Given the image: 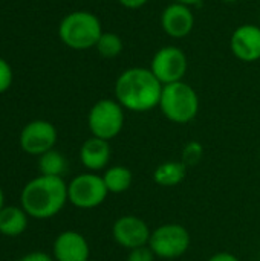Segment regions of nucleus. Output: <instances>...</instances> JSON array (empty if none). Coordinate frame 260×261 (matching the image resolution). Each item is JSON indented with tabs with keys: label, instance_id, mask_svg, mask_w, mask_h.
<instances>
[{
	"label": "nucleus",
	"instance_id": "obj_1",
	"mask_svg": "<svg viewBox=\"0 0 260 261\" xmlns=\"http://www.w3.org/2000/svg\"><path fill=\"white\" fill-rule=\"evenodd\" d=\"M162 84L150 67H129L115 81V99L124 110L146 113L159 106Z\"/></svg>",
	"mask_w": 260,
	"mask_h": 261
},
{
	"label": "nucleus",
	"instance_id": "obj_2",
	"mask_svg": "<svg viewBox=\"0 0 260 261\" xmlns=\"http://www.w3.org/2000/svg\"><path fill=\"white\" fill-rule=\"evenodd\" d=\"M67 200V184L63 177L37 176L20 193V206L35 220H48L58 216Z\"/></svg>",
	"mask_w": 260,
	"mask_h": 261
},
{
	"label": "nucleus",
	"instance_id": "obj_3",
	"mask_svg": "<svg viewBox=\"0 0 260 261\" xmlns=\"http://www.w3.org/2000/svg\"><path fill=\"white\" fill-rule=\"evenodd\" d=\"M103 32L100 18L89 11H74L67 14L58 26L60 40L74 50L95 47Z\"/></svg>",
	"mask_w": 260,
	"mask_h": 261
},
{
	"label": "nucleus",
	"instance_id": "obj_4",
	"mask_svg": "<svg viewBox=\"0 0 260 261\" xmlns=\"http://www.w3.org/2000/svg\"><path fill=\"white\" fill-rule=\"evenodd\" d=\"M158 107L170 122L188 124L199 113V96L190 84L178 81L162 87Z\"/></svg>",
	"mask_w": 260,
	"mask_h": 261
},
{
	"label": "nucleus",
	"instance_id": "obj_5",
	"mask_svg": "<svg viewBox=\"0 0 260 261\" xmlns=\"http://www.w3.org/2000/svg\"><path fill=\"white\" fill-rule=\"evenodd\" d=\"M124 122L126 110L116 99H100L87 113V127L90 135L109 142L123 132Z\"/></svg>",
	"mask_w": 260,
	"mask_h": 261
},
{
	"label": "nucleus",
	"instance_id": "obj_6",
	"mask_svg": "<svg viewBox=\"0 0 260 261\" xmlns=\"http://www.w3.org/2000/svg\"><path fill=\"white\" fill-rule=\"evenodd\" d=\"M192 245L190 232L179 223H162L152 231L149 248L156 258L175 260L187 254Z\"/></svg>",
	"mask_w": 260,
	"mask_h": 261
},
{
	"label": "nucleus",
	"instance_id": "obj_7",
	"mask_svg": "<svg viewBox=\"0 0 260 261\" xmlns=\"http://www.w3.org/2000/svg\"><path fill=\"white\" fill-rule=\"evenodd\" d=\"M109 191L98 173H80L67 184V200L78 210H95L106 202Z\"/></svg>",
	"mask_w": 260,
	"mask_h": 261
},
{
	"label": "nucleus",
	"instance_id": "obj_8",
	"mask_svg": "<svg viewBox=\"0 0 260 261\" xmlns=\"http://www.w3.org/2000/svg\"><path fill=\"white\" fill-rule=\"evenodd\" d=\"M187 69L188 60L185 52L181 47L170 44L158 49L150 63V70L162 86L184 81Z\"/></svg>",
	"mask_w": 260,
	"mask_h": 261
},
{
	"label": "nucleus",
	"instance_id": "obj_9",
	"mask_svg": "<svg viewBox=\"0 0 260 261\" xmlns=\"http://www.w3.org/2000/svg\"><path fill=\"white\" fill-rule=\"evenodd\" d=\"M58 139L57 128L52 122L44 119H35L28 122L18 136L20 148L29 156H41L46 151L55 148Z\"/></svg>",
	"mask_w": 260,
	"mask_h": 261
},
{
	"label": "nucleus",
	"instance_id": "obj_10",
	"mask_svg": "<svg viewBox=\"0 0 260 261\" xmlns=\"http://www.w3.org/2000/svg\"><path fill=\"white\" fill-rule=\"evenodd\" d=\"M150 236L152 229L149 228L147 222L138 216H121L112 225V237L115 243L127 251L147 246Z\"/></svg>",
	"mask_w": 260,
	"mask_h": 261
},
{
	"label": "nucleus",
	"instance_id": "obj_11",
	"mask_svg": "<svg viewBox=\"0 0 260 261\" xmlns=\"http://www.w3.org/2000/svg\"><path fill=\"white\" fill-rule=\"evenodd\" d=\"M230 49L242 63H256L260 60V24H241L230 37Z\"/></svg>",
	"mask_w": 260,
	"mask_h": 261
},
{
	"label": "nucleus",
	"instance_id": "obj_12",
	"mask_svg": "<svg viewBox=\"0 0 260 261\" xmlns=\"http://www.w3.org/2000/svg\"><path fill=\"white\" fill-rule=\"evenodd\" d=\"M161 28L162 31L176 40L185 38L192 34L195 28V14L192 6L172 2L161 12Z\"/></svg>",
	"mask_w": 260,
	"mask_h": 261
},
{
	"label": "nucleus",
	"instance_id": "obj_13",
	"mask_svg": "<svg viewBox=\"0 0 260 261\" xmlns=\"http://www.w3.org/2000/svg\"><path fill=\"white\" fill-rule=\"evenodd\" d=\"M52 257L55 261H89L90 246L87 239L78 231L60 232L52 245Z\"/></svg>",
	"mask_w": 260,
	"mask_h": 261
},
{
	"label": "nucleus",
	"instance_id": "obj_14",
	"mask_svg": "<svg viewBox=\"0 0 260 261\" xmlns=\"http://www.w3.org/2000/svg\"><path fill=\"white\" fill-rule=\"evenodd\" d=\"M112 147L109 141L90 136L80 147V162L90 173H100L109 168Z\"/></svg>",
	"mask_w": 260,
	"mask_h": 261
},
{
	"label": "nucleus",
	"instance_id": "obj_15",
	"mask_svg": "<svg viewBox=\"0 0 260 261\" xmlns=\"http://www.w3.org/2000/svg\"><path fill=\"white\" fill-rule=\"evenodd\" d=\"M29 216L21 206L5 205L0 211V234L5 237H18L21 236L29 223Z\"/></svg>",
	"mask_w": 260,
	"mask_h": 261
},
{
	"label": "nucleus",
	"instance_id": "obj_16",
	"mask_svg": "<svg viewBox=\"0 0 260 261\" xmlns=\"http://www.w3.org/2000/svg\"><path fill=\"white\" fill-rule=\"evenodd\" d=\"M187 174V167L181 161H166L153 171V182L162 188H173L182 184Z\"/></svg>",
	"mask_w": 260,
	"mask_h": 261
},
{
	"label": "nucleus",
	"instance_id": "obj_17",
	"mask_svg": "<svg viewBox=\"0 0 260 261\" xmlns=\"http://www.w3.org/2000/svg\"><path fill=\"white\" fill-rule=\"evenodd\" d=\"M109 194H123L133 184V173L124 165H110L101 174Z\"/></svg>",
	"mask_w": 260,
	"mask_h": 261
},
{
	"label": "nucleus",
	"instance_id": "obj_18",
	"mask_svg": "<svg viewBox=\"0 0 260 261\" xmlns=\"http://www.w3.org/2000/svg\"><path fill=\"white\" fill-rule=\"evenodd\" d=\"M67 170V161L58 150L46 151L44 154L38 156V171L43 176L52 177H63Z\"/></svg>",
	"mask_w": 260,
	"mask_h": 261
},
{
	"label": "nucleus",
	"instance_id": "obj_19",
	"mask_svg": "<svg viewBox=\"0 0 260 261\" xmlns=\"http://www.w3.org/2000/svg\"><path fill=\"white\" fill-rule=\"evenodd\" d=\"M95 49L104 58H116L124 49V41L116 32H103Z\"/></svg>",
	"mask_w": 260,
	"mask_h": 261
},
{
	"label": "nucleus",
	"instance_id": "obj_20",
	"mask_svg": "<svg viewBox=\"0 0 260 261\" xmlns=\"http://www.w3.org/2000/svg\"><path fill=\"white\" fill-rule=\"evenodd\" d=\"M204 158V147L198 141H190L182 147L181 153V162L185 167H195L198 165Z\"/></svg>",
	"mask_w": 260,
	"mask_h": 261
},
{
	"label": "nucleus",
	"instance_id": "obj_21",
	"mask_svg": "<svg viewBox=\"0 0 260 261\" xmlns=\"http://www.w3.org/2000/svg\"><path fill=\"white\" fill-rule=\"evenodd\" d=\"M12 84V69L5 58L0 57V93H5Z\"/></svg>",
	"mask_w": 260,
	"mask_h": 261
},
{
	"label": "nucleus",
	"instance_id": "obj_22",
	"mask_svg": "<svg viewBox=\"0 0 260 261\" xmlns=\"http://www.w3.org/2000/svg\"><path fill=\"white\" fill-rule=\"evenodd\" d=\"M156 260V255L153 254V251L147 246H141V248H136V249H132L129 251V255H127V261H155Z\"/></svg>",
	"mask_w": 260,
	"mask_h": 261
},
{
	"label": "nucleus",
	"instance_id": "obj_23",
	"mask_svg": "<svg viewBox=\"0 0 260 261\" xmlns=\"http://www.w3.org/2000/svg\"><path fill=\"white\" fill-rule=\"evenodd\" d=\"M17 261H55L51 254L41 252V251H32L25 254L23 257H20Z\"/></svg>",
	"mask_w": 260,
	"mask_h": 261
},
{
	"label": "nucleus",
	"instance_id": "obj_24",
	"mask_svg": "<svg viewBox=\"0 0 260 261\" xmlns=\"http://www.w3.org/2000/svg\"><path fill=\"white\" fill-rule=\"evenodd\" d=\"M207 261H241L239 257H236L234 254L231 252H227V251H222V252H216L213 254Z\"/></svg>",
	"mask_w": 260,
	"mask_h": 261
},
{
	"label": "nucleus",
	"instance_id": "obj_25",
	"mask_svg": "<svg viewBox=\"0 0 260 261\" xmlns=\"http://www.w3.org/2000/svg\"><path fill=\"white\" fill-rule=\"evenodd\" d=\"M149 0H118V3L127 9H139L143 8Z\"/></svg>",
	"mask_w": 260,
	"mask_h": 261
},
{
	"label": "nucleus",
	"instance_id": "obj_26",
	"mask_svg": "<svg viewBox=\"0 0 260 261\" xmlns=\"http://www.w3.org/2000/svg\"><path fill=\"white\" fill-rule=\"evenodd\" d=\"M176 3H182V5H187V6H195L198 3H201L202 0H173Z\"/></svg>",
	"mask_w": 260,
	"mask_h": 261
},
{
	"label": "nucleus",
	"instance_id": "obj_27",
	"mask_svg": "<svg viewBox=\"0 0 260 261\" xmlns=\"http://www.w3.org/2000/svg\"><path fill=\"white\" fill-rule=\"evenodd\" d=\"M3 206H5V193H3V190L0 187V211L3 210Z\"/></svg>",
	"mask_w": 260,
	"mask_h": 261
},
{
	"label": "nucleus",
	"instance_id": "obj_28",
	"mask_svg": "<svg viewBox=\"0 0 260 261\" xmlns=\"http://www.w3.org/2000/svg\"><path fill=\"white\" fill-rule=\"evenodd\" d=\"M221 2H224V3H236L239 0H221Z\"/></svg>",
	"mask_w": 260,
	"mask_h": 261
},
{
	"label": "nucleus",
	"instance_id": "obj_29",
	"mask_svg": "<svg viewBox=\"0 0 260 261\" xmlns=\"http://www.w3.org/2000/svg\"><path fill=\"white\" fill-rule=\"evenodd\" d=\"M259 23H260V12H259Z\"/></svg>",
	"mask_w": 260,
	"mask_h": 261
},
{
	"label": "nucleus",
	"instance_id": "obj_30",
	"mask_svg": "<svg viewBox=\"0 0 260 261\" xmlns=\"http://www.w3.org/2000/svg\"><path fill=\"white\" fill-rule=\"evenodd\" d=\"M259 156H260V151H259Z\"/></svg>",
	"mask_w": 260,
	"mask_h": 261
},
{
	"label": "nucleus",
	"instance_id": "obj_31",
	"mask_svg": "<svg viewBox=\"0 0 260 261\" xmlns=\"http://www.w3.org/2000/svg\"><path fill=\"white\" fill-rule=\"evenodd\" d=\"M89 261H90V260H89Z\"/></svg>",
	"mask_w": 260,
	"mask_h": 261
}]
</instances>
